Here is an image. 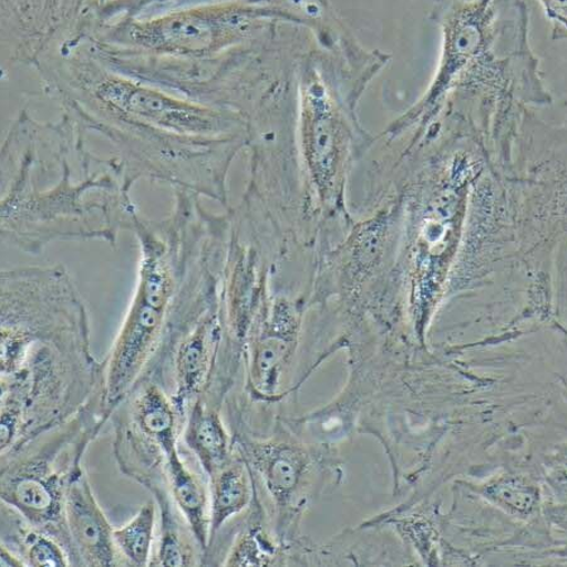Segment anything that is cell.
Returning <instances> with one entry per match:
<instances>
[{"label": "cell", "instance_id": "obj_18", "mask_svg": "<svg viewBox=\"0 0 567 567\" xmlns=\"http://www.w3.org/2000/svg\"><path fill=\"white\" fill-rule=\"evenodd\" d=\"M543 6L548 22L553 27V39L563 41L566 39V0H538Z\"/></svg>", "mask_w": 567, "mask_h": 567}, {"label": "cell", "instance_id": "obj_14", "mask_svg": "<svg viewBox=\"0 0 567 567\" xmlns=\"http://www.w3.org/2000/svg\"><path fill=\"white\" fill-rule=\"evenodd\" d=\"M210 545L231 520L245 516L256 496V482L245 458L236 454L208 478Z\"/></svg>", "mask_w": 567, "mask_h": 567}, {"label": "cell", "instance_id": "obj_10", "mask_svg": "<svg viewBox=\"0 0 567 567\" xmlns=\"http://www.w3.org/2000/svg\"><path fill=\"white\" fill-rule=\"evenodd\" d=\"M178 445L164 450L165 480L169 496L190 528L205 559L210 545L209 484L205 475L197 474L187 465Z\"/></svg>", "mask_w": 567, "mask_h": 567}, {"label": "cell", "instance_id": "obj_19", "mask_svg": "<svg viewBox=\"0 0 567 567\" xmlns=\"http://www.w3.org/2000/svg\"><path fill=\"white\" fill-rule=\"evenodd\" d=\"M0 566H23L22 561L0 542Z\"/></svg>", "mask_w": 567, "mask_h": 567}, {"label": "cell", "instance_id": "obj_4", "mask_svg": "<svg viewBox=\"0 0 567 567\" xmlns=\"http://www.w3.org/2000/svg\"><path fill=\"white\" fill-rule=\"evenodd\" d=\"M389 56L369 52L355 38L322 47L315 38L297 66L296 151L306 216L320 236L349 224L346 186L369 136L357 104Z\"/></svg>", "mask_w": 567, "mask_h": 567}, {"label": "cell", "instance_id": "obj_2", "mask_svg": "<svg viewBox=\"0 0 567 567\" xmlns=\"http://www.w3.org/2000/svg\"><path fill=\"white\" fill-rule=\"evenodd\" d=\"M86 305L64 266L0 271V380L31 391L62 420L101 398Z\"/></svg>", "mask_w": 567, "mask_h": 567}, {"label": "cell", "instance_id": "obj_1", "mask_svg": "<svg viewBox=\"0 0 567 567\" xmlns=\"http://www.w3.org/2000/svg\"><path fill=\"white\" fill-rule=\"evenodd\" d=\"M133 186L66 115L40 123L22 112L0 146V245L34 256L58 241L114 246L140 214Z\"/></svg>", "mask_w": 567, "mask_h": 567}, {"label": "cell", "instance_id": "obj_16", "mask_svg": "<svg viewBox=\"0 0 567 567\" xmlns=\"http://www.w3.org/2000/svg\"><path fill=\"white\" fill-rule=\"evenodd\" d=\"M157 507L155 502L144 503L136 515L113 537L121 566H151L157 537Z\"/></svg>", "mask_w": 567, "mask_h": 567}, {"label": "cell", "instance_id": "obj_6", "mask_svg": "<svg viewBox=\"0 0 567 567\" xmlns=\"http://www.w3.org/2000/svg\"><path fill=\"white\" fill-rule=\"evenodd\" d=\"M110 419L99 399L65 424L0 457V536L30 527L55 538L70 559L68 484Z\"/></svg>", "mask_w": 567, "mask_h": 567}, {"label": "cell", "instance_id": "obj_12", "mask_svg": "<svg viewBox=\"0 0 567 567\" xmlns=\"http://www.w3.org/2000/svg\"><path fill=\"white\" fill-rule=\"evenodd\" d=\"M221 408L223 402L200 398L187 409L183 420L179 436L202 466L206 480L236 454L231 431L225 425Z\"/></svg>", "mask_w": 567, "mask_h": 567}, {"label": "cell", "instance_id": "obj_11", "mask_svg": "<svg viewBox=\"0 0 567 567\" xmlns=\"http://www.w3.org/2000/svg\"><path fill=\"white\" fill-rule=\"evenodd\" d=\"M213 2H221V0H93L87 13L93 23L106 24ZM257 2L286 9L308 29H312L323 20L330 6V0H257Z\"/></svg>", "mask_w": 567, "mask_h": 567}, {"label": "cell", "instance_id": "obj_5", "mask_svg": "<svg viewBox=\"0 0 567 567\" xmlns=\"http://www.w3.org/2000/svg\"><path fill=\"white\" fill-rule=\"evenodd\" d=\"M285 22L286 9L257 0H221L144 18L84 25L80 38L99 51L175 60H209L262 42Z\"/></svg>", "mask_w": 567, "mask_h": 567}, {"label": "cell", "instance_id": "obj_15", "mask_svg": "<svg viewBox=\"0 0 567 567\" xmlns=\"http://www.w3.org/2000/svg\"><path fill=\"white\" fill-rule=\"evenodd\" d=\"M158 515V533L151 566H199L204 555L168 489L152 494Z\"/></svg>", "mask_w": 567, "mask_h": 567}, {"label": "cell", "instance_id": "obj_3", "mask_svg": "<svg viewBox=\"0 0 567 567\" xmlns=\"http://www.w3.org/2000/svg\"><path fill=\"white\" fill-rule=\"evenodd\" d=\"M224 214H213L202 197L174 190L166 218L141 213L132 231L140 247L136 291L110 353L103 360V403L107 415L124 400L165 344L173 322L213 254Z\"/></svg>", "mask_w": 567, "mask_h": 567}, {"label": "cell", "instance_id": "obj_13", "mask_svg": "<svg viewBox=\"0 0 567 567\" xmlns=\"http://www.w3.org/2000/svg\"><path fill=\"white\" fill-rule=\"evenodd\" d=\"M282 543L269 520L256 485V496L230 536L223 566H272L284 564Z\"/></svg>", "mask_w": 567, "mask_h": 567}, {"label": "cell", "instance_id": "obj_7", "mask_svg": "<svg viewBox=\"0 0 567 567\" xmlns=\"http://www.w3.org/2000/svg\"><path fill=\"white\" fill-rule=\"evenodd\" d=\"M276 271L250 321L241 372L249 404L264 409L286 398L285 375L299 347L303 306L284 292Z\"/></svg>", "mask_w": 567, "mask_h": 567}, {"label": "cell", "instance_id": "obj_17", "mask_svg": "<svg viewBox=\"0 0 567 567\" xmlns=\"http://www.w3.org/2000/svg\"><path fill=\"white\" fill-rule=\"evenodd\" d=\"M12 553L22 561L23 566H71L65 548L55 538L33 528L22 530L16 539Z\"/></svg>", "mask_w": 567, "mask_h": 567}, {"label": "cell", "instance_id": "obj_8", "mask_svg": "<svg viewBox=\"0 0 567 567\" xmlns=\"http://www.w3.org/2000/svg\"><path fill=\"white\" fill-rule=\"evenodd\" d=\"M234 449L245 458L258 492L267 497L269 520L281 543L290 530L309 475L310 456L282 436L231 425Z\"/></svg>", "mask_w": 567, "mask_h": 567}, {"label": "cell", "instance_id": "obj_9", "mask_svg": "<svg viewBox=\"0 0 567 567\" xmlns=\"http://www.w3.org/2000/svg\"><path fill=\"white\" fill-rule=\"evenodd\" d=\"M65 525L71 566H121L114 528L97 503L83 467L72 475L65 494Z\"/></svg>", "mask_w": 567, "mask_h": 567}]
</instances>
